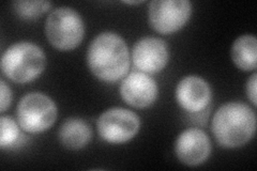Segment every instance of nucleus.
I'll return each mask as SVG.
<instances>
[{"mask_svg": "<svg viewBox=\"0 0 257 171\" xmlns=\"http://www.w3.org/2000/svg\"><path fill=\"white\" fill-rule=\"evenodd\" d=\"M130 52L121 36L104 31L88 47L87 64L92 74L103 83L123 79L130 69Z\"/></svg>", "mask_w": 257, "mask_h": 171, "instance_id": "f257e3e1", "label": "nucleus"}, {"mask_svg": "<svg viewBox=\"0 0 257 171\" xmlns=\"http://www.w3.org/2000/svg\"><path fill=\"white\" fill-rule=\"evenodd\" d=\"M211 132L223 148L237 149L250 141L256 132V115L242 102H229L215 111Z\"/></svg>", "mask_w": 257, "mask_h": 171, "instance_id": "f03ea898", "label": "nucleus"}, {"mask_svg": "<svg viewBox=\"0 0 257 171\" xmlns=\"http://www.w3.org/2000/svg\"><path fill=\"white\" fill-rule=\"evenodd\" d=\"M46 55L36 43L22 41L7 48L2 57L3 74L16 84H28L44 72Z\"/></svg>", "mask_w": 257, "mask_h": 171, "instance_id": "7ed1b4c3", "label": "nucleus"}, {"mask_svg": "<svg viewBox=\"0 0 257 171\" xmlns=\"http://www.w3.org/2000/svg\"><path fill=\"white\" fill-rule=\"evenodd\" d=\"M45 35L56 50L73 51L83 42L85 24L77 11L69 7H60L47 16Z\"/></svg>", "mask_w": 257, "mask_h": 171, "instance_id": "20e7f679", "label": "nucleus"}, {"mask_svg": "<svg viewBox=\"0 0 257 171\" xmlns=\"http://www.w3.org/2000/svg\"><path fill=\"white\" fill-rule=\"evenodd\" d=\"M58 116L56 103L41 92H30L24 95L16 109V120L23 131L30 134L46 132Z\"/></svg>", "mask_w": 257, "mask_h": 171, "instance_id": "39448f33", "label": "nucleus"}, {"mask_svg": "<svg viewBox=\"0 0 257 171\" xmlns=\"http://www.w3.org/2000/svg\"><path fill=\"white\" fill-rule=\"evenodd\" d=\"M96 128L104 141L122 144L132 140L139 134L141 119L132 110L112 107L104 111L96 122Z\"/></svg>", "mask_w": 257, "mask_h": 171, "instance_id": "423d86ee", "label": "nucleus"}, {"mask_svg": "<svg viewBox=\"0 0 257 171\" xmlns=\"http://www.w3.org/2000/svg\"><path fill=\"white\" fill-rule=\"evenodd\" d=\"M191 14L192 4L188 0H155L149 5L148 21L158 34L171 35L184 27Z\"/></svg>", "mask_w": 257, "mask_h": 171, "instance_id": "0eeeda50", "label": "nucleus"}, {"mask_svg": "<svg viewBox=\"0 0 257 171\" xmlns=\"http://www.w3.org/2000/svg\"><path fill=\"white\" fill-rule=\"evenodd\" d=\"M212 145L209 136L196 127L179 134L175 142V154L183 165L196 167L203 165L211 154Z\"/></svg>", "mask_w": 257, "mask_h": 171, "instance_id": "6e6552de", "label": "nucleus"}, {"mask_svg": "<svg viewBox=\"0 0 257 171\" xmlns=\"http://www.w3.org/2000/svg\"><path fill=\"white\" fill-rule=\"evenodd\" d=\"M121 99L134 108L144 109L154 105L159 95L157 81L143 72H132L121 81L119 88Z\"/></svg>", "mask_w": 257, "mask_h": 171, "instance_id": "1a4fd4ad", "label": "nucleus"}, {"mask_svg": "<svg viewBox=\"0 0 257 171\" xmlns=\"http://www.w3.org/2000/svg\"><path fill=\"white\" fill-rule=\"evenodd\" d=\"M170 59V52L162 39L146 37L133 46L132 61L134 67L146 74H157L163 71Z\"/></svg>", "mask_w": 257, "mask_h": 171, "instance_id": "9d476101", "label": "nucleus"}, {"mask_svg": "<svg viewBox=\"0 0 257 171\" xmlns=\"http://www.w3.org/2000/svg\"><path fill=\"white\" fill-rule=\"evenodd\" d=\"M175 95L177 103L183 110L190 113H199L210 105L212 90L203 77L189 75L177 85Z\"/></svg>", "mask_w": 257, "mask_h": 171, "instance_id": "9b49d317", "label": "nucleus"}, {"mask_svg": "<svg viewBox=\"0 0 257 171\" xmlns=\"http://www.w3.org/2000/svg\"><path fill=\"white\" fill-rule=\"evenodd\" d=\"M58 138L64 148L80 150L90 142L92 131L85 120L72 117L62 122L58 131Z\"/></svg>", "mask_w": 257, "mask_h": 171, "instance_id": "f8f14e48", "label": "nucleus"}, {"mask_svg": "<svg viewBox=\"0 0 257 171\" xmlns=\"http://www.w3.org/2000/svg\"><path fill=\"white\" fill-rule=\"evenodd\" d=\"M231 60L241 71H255L257 67V40L254 36L239 37L231 46Z\"/></svg>", "mask_w": 257, "mask_h": 171, "instance_id": "ddd939ff", "label": "nucleus"}, {"mask_svg": "<svg viewBox=\"0 0 257 171\" xmlns=\"http://www.w3.org/2000/svg\"><path fill=\"white\" fill-rule=\"evenodd\" d=\"M19 122L12 117L2 116L0 118V148L10 150L24 144V136L21 132Z\"/></svg>", "mask_w": 257, "mask_h": 171, "instance_id": "4468645a", "label": "nucleus"}, {"mask_svg": "<svg viewBox=\"0 0 257 171\" xmlns=\"http://www.w3.org/2000/svg\"><path fill=\"white\" fill-rule=\"evenodd\" d=\"M13 11L16 16L24 21H34L46 13L53 6L50 2H28L19 0L13 3Z\"/></svg>", "mask_w": 257, "mask_h": 171, "instance_id": "2eb2a0df", "label": "nucleus"}, {"mask_svg": "<svg viewBox=\"0 0 257 171\" xmlns=\"http://www.w3.org/2000/svg\"><path fill=\"white\" fill-rule=\"evenodd\" d=\"M0 88H2V90H0V92H2V103H0L2 104V107H0V112L4 113L11 106L13 94L11 88L8 86V84L4 79L0 81Z\"/></svg>", "mask_w": 257, "mask_h": 171, "instance_id": "dca6fc26", "label": "nucleus"}, {"mask_svg": "<svg viewBox=\"0 0 257 171\" xmlns=\"http://www.w3.org/2000/svg\"><path fill=\"white\" fill-rule=\"evenodd\" d=\"M257 85V74L254 72L253 74L251 75V77L247 79L246 81V87H245V90H246V95L248 97V100H250V102L256 106L257 105V91H256V86Z\"/></svg>", "mask_w": 257, "mask_h": 171, "instance_id": "f3484780", "label": "nucleus"}, {"mask_svg": "<svg viewBox=\"0 0 257 171\" xmlns=\"http://www.w3.org/2000/svg\"><path fill=\"white\" fill-rule=\"evenodd\" d=\"M143 2H124V4H126V5H140Z\"/></svg>", "mask_w": 257, "mask_h": 171, "instance_id": "a211bd4d", "label": "nucleus"}]
</instances>
